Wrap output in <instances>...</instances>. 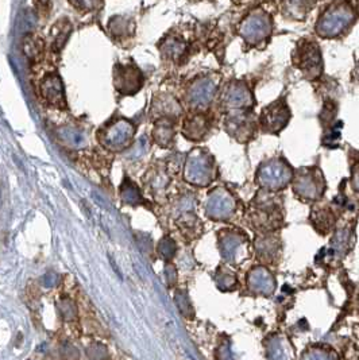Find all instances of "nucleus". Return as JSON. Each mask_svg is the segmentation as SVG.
I'll use <instances>...</instances> for the list:
<instances>
[{"mask_svg":"<svg viewBox=\"0 0 359 360\" xmlns=\"http://www.w3.org/2000/svg\"><path fill=\"white\" fill-rule=\"evenodd\" d=\"M199 1H200V0H199ZM210 1H213V0H210Z\"/></svg>","mask_w":359,"mask_h":360,"instance_id":"nucleus-25","label":"nucleus"},{"mask_svg":"<svg viewBox=\"0 0 359 360\" xmlns=\"http://www.w3.org/2000/svg\"><path fill=\"white\" fill-rule=\"evenodd\" d=\"M135 20L129 15H114L108 20L107 30L115 42L122 44L135 35Z\"/></svg>","mask_w":359,"mask_h":360,"instance_id":"nucleus-17","label":"nucleus"},{"mask_svg":"<svg viewBox=\"0 0 359 360\" xmlns=\"http://www.w3.org/2000/svg\"><path fill=\"white\" fill-rule=\"evenodd\" d=\"M358 20V11L351 0H331L320 11L315 33L323 39H338L348 33Z\"/></svg>","mask_w":359,"mask_h":360,"instance_id":"nucleus-1","label":"nucleus"},{"mask_svg":"<svg viewBox=\"0 0 359 360\" xmlns=\"http://www.w3.org/2000/svg\"><path fill=\"white\" fill-rule=\"evenodd\" d=\"M292 64L308 82H316L323 76L325 61L322 50L316 41L303 38L292 50Z\"/></svg>","mask_w":359,"mask_h":360,"instance_id":"nucleus-5","label":"nucleus"},{"mask_svg":"<svg viewBox=\"0 0 359 360\" xmlns=\"http://www.w3.org/2000/svg\"><path fill=\"white\" fill-rule=\"evenodd\" d=\"M351 79H353V82L359 84V60L357 61L355 66H354L353 72H351Z\"/></svg>","mask_w":359,"mask_h":360,"instance_id":"nucleus-24","label":"nucleus"},{"mask_svg":"<svg viewBox=\"0 0 359 360\" xmlns=\"http://www.w3.org/2000/svg\"><path fill=\"white\" fill-rule=\"evenodd\" d=\"M69 3L82 13H95L104 6V0H69Z\"/></svg>","mask_w":359,"mask_h":360,"instance_id":"nucleus-22","label":"nucleus"},{"mask_svg":"<svg viewBox=\"0 0 359 360\" xmlns=\"http://www.w3.org/2000/svg\"><path fill=\"white\" fill-rule=\"evenodd\" d=\"M292 177V169L281 158H275L261 165L258 170V179L262 185L279 189L284 188Z\"/></svg>","mask_w":359,"mask_h":360,"instance_id":"nucleus-10","label":"nucleus"},{"mask_svg":"<svg viewBox=\"0 0 359 360\" xmlns=\"http://www.w3.org/2000/svg\"><path fill=\"white\" fill-rule=\"evenodd\" d=\"M213 167V157L204 148H195L187 160V176L192 180L208 177Z\"/></svg>","mask_w":359,"mask_h":360,"instance_id":"nucleus-16","label":"nucleus"},{"mask_svg":"<svg viewBox=\"0 0 359 360\" xmlns=\"http://www.w3.org/2000/svg\"><path fill=\"white\" fill-rule=\"evenodd\" d=\"M316 1L317 0H281V14L289 20L303 22L310 15Z\"/></svg>","mask_w":359,"mask_h":360,"instance_id":"nucleus-18","label":"nucleus"},{"mask_svg":"<svg viewBox=\"0 0 359 360\" xmlns=\"http://www.w3.org/2000/svg\"><path fill=\"white\" fill-rule=\"evenodd\" d=\"M275 29L273 17L261 7L251 10L237 27V33L250 48H263Z\"/></svg>","mask_w":359,"mask_h":360,"instance_id":"nucleus-3","label":"nucleus"},{"mask_svg":"<svg viewBox=\"0 0 359 360\" xmlns=\"http://www.w3.org/2000/svg\"><path fill=\"white\" fill-rule=\"evenodd\" d=\"M72 32V25L68 19H61L58 20V23L56 26H53L51 29V34H50V38H51V49L54 51L57 50H61V48L64 46V44L68 39V37L70 35Z\"/></svg>","mask_w":359,"mask_h":360,"instance_id":"nucleus-21","label":"nucleus"},{"mask_svg":"<svg viewBox=\"0 0 359 360\" xmlns=\"http://www.w3.org/2000/svg\"><path fill=\"white\" fill-rule=\"evenodd\" d=\"M56 135L61 143L69 148H82L87 145L85 131L75 124H65L57 129Z\"/></svg>","mask_w":359,"mask_h":360,"instance_id":"nucleus-20","label":"nucleus"},{"mask_svg":"<svg viewBox=\"0 0 359 360\" xmlns=\"http://www.w3.org/2000/svg\"><path fill=\"white\" fill-rule=\"evenodd\" d=\"M223 129L239 143L250 142L260 130V122L253 110L227 112L223 119Z\"/></svg>","mask_w":359,"mask_h":360,"instance_id":"nucleus-6","label":"nucleus"},{"mask_svg":"<svg viewBox=\"0 0 359 360\" xmlns=\"http://www.w3.org/2000/svg\"><path fill=\"white\" fill-rule=\"evenodd\" d=\"M113 82L119 95L134 96L144 88L145 76L141 68L134 63L115 64L113 69Z\"/></svg>","mask_w":359,"mask_h":360,"instance_id":"nucleus-9","label":"nucleus"},{"mask_svg":"<svg viewBox=\"0 0 359 360\" xmlns=\"http://www.w3.org/2000/svg\"><path fill=\"white\" fill-rule=\"evenodd\" d=\"M254 105V94L245 80H231L226 84L220 98V107L226 112L253 110Z\"/></svg>","mask_w":359,"mask_h":360,"instance_id":"nucleus-8","label":"nucleus"},{"mask_svg":"<svg viewBox=\"0 0 359 360\" xmlns=\"http://www.w3.org/2000/svg\"><path fill=\"white\" fill-rule=\"evenodd\" d=\"M222 76L218 73L199 75L184 89V103L191 114L206 112L215 100Z\"/></svg>","mask_w":359,"mask_h":360,"instance_id":"nucleus-2","label":"nucleus"},{"mask_svg":"<svg viewBox=\"0 0 359 360\" xmlns=\"http://www.w3.org/2000/svg\"><path fill=\"white\" fill-rule=\"evenodd\" d=\"M294 189L306 198H317L325 189L323 176L317 169H303L294 182Z\"/></svg>","mask_w":359,"mask_h":360,"instance_id":"nucleus-14","label":"nucleus"},{"mask_svg":"<svg viewBox=\"0 0 359 360\" xmlns=\"http://www.w3.org/2000/svg\"><path fill=\"white\" fill-rule=\"evenodd\" d=\"M39 94L44 101L56 110H68L64 84L58 73H48L39 82Z\"/></svg>","mask_w":359,"mask_h":360,"instance_id":"nucleus-11","label":"nucleus"},{"mask_svg":"<svg viewBox=\"0 0 359 360\" xmlns=\"http://www.w3.org/2000/svg\"><path fill=\"white\" fill-rule=\"evenodd\" d=\"M184 115L182 105L179 100L170 94L160 92L154 95L150 104V117L154 120L158 119H170V120H179Z\"/></svg>","mask_w":359,"mask_h":360,"instance_id":"nucleus-13","label":"nucleus"},{"mask_svg":"<svg viewBox=\"0 0 359 360\" xmlns=\"http://www.w3.org/2000/svg\"><path fill=\"white\" fill-rule=\"evenodd\" d=\"M158 50L165 63L181 65L185 61V57L189 54V44L180 34L168 33L158 42Z\"/></svg>","mask_w":359,"mask_h":360,"instance_id":"nucleus-12","label":"nucleus"},{"mask_svg":"<svg viewBox=\"0 0 359 360\" xmlns=\"http://www.w3.org/2000/svg\"><path fill=\"white\" fill-rule=\"evenodd\" d=\"M291 119L292 111L288 105V101L285 96H281L262 108L258 117L260 130L265 134L278 135L289 124Z\"/></svg>","mask_w":359,"mask_h":360,"instance_id":"nucleus-7","label":"nucleus"},{"mask_svg":"<svg viewBox=\"0 0 359 360\" xmlns=\"http://www.w3.org/2000/svg\"><path fill=\"white\" fill-rule=\"evenodd\" d=\"M137 134V126L123 116H116L107 120L96 132L98 142L101 148L119 153L129 148Z\"/></svg>","mask_w":359,"mask_h":360,"instance_id":"nucleus-4","label":"nucleus"},{"mask_svg":"<svg viewBox=\"0 0 359 360\" xmlns=\"http://www.w3.org/2000/svg\"><path fill=\"white\" fill-rule=\"evenodd\" d=\"M176 122L170 119H158L153 122L151 138L160 148H170L175 142Z\"/></svg>","mask_w":359,"mask_h":360,"instance_id":"nucleus-19","label":"nucleus"},{"mask_svg":"<svg viewBox=\"0 0 359 360\" xmlns=\"http://www.w3.org/2000/svg\"><path fill=\"white\" fill-rule=\"evenodd\" d=\"M213 129V119L206 112L191 114L184 119L181 134L192 142L203 141Z\"/></svg>","mask_w":359,"mask_h":360,"instance_id":"nucleus-15","label":"nucleus"},{"mask_svg":"<svg viewBox=\"0 0 359 360\" xmlns=\"http://www.w3.org/2000/svg\"><path fill=\"white\" fill-rule=\"evenodd\" d=\"M351 182H353L354 189L359 192V161L353 167V179H351Z\"/></svg>","mask_w":359,"mask_h":360,"instance_id":"nucleus-23","label":"nucleus"}]
</instances>
